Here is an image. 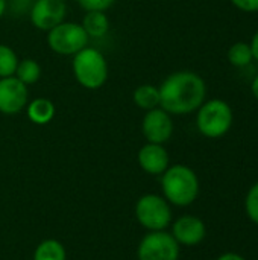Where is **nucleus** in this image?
Wrapping results in <instances>:
<instances>
[{
	"label": "nucleus",
	"mask_w": 258,
	"mask_h": 260,
	"mask_svg": "<svg viewBox=\"0 0 258 260\" xmlns=\"http://www.w3.org/2000/svg\"><path fill=\"white\" fill-rule=\"evenodd\" d=\"M160 88V107L169 114L184 116L195 113L207 98V85L202 76L190 70L169 75Z\"/></svg>",
	"instance_id": "1"
},
{
	"label": "nucleus",
	"mask_w": 258,
	"mask_h": 260,
	"mask_svg": "<svg viewBox=\"0 0 258 260\" xmlns=\"http://www.w3.org/2000/svg\"><path fill=\"white\" fill-rule=\"evenodd\" d=\"M161 187L167 203L187 207L199 195V178L196 172L186 165L169 166L161 177Z\"/></svg>",
	"instance_id": "2"
},
{
	"label": "nucleus",
	"mask_w": 258,
	"mask_h": 260,
	"mask_svg": "<svg viewBox=\"0 0 258 260\" xmlns=\"http://www.w3.org/2000/svg\"><path fill=\"white\" fill-rule=\"evenodd\" d=\"M73 75L78 84L87 90L100 88L108 79V62L102 52L84 47L73 56Z\"/></svg>",
	"instance_id": "3"
},
{
	"label": "nucleus",
	"mask_w": 258,
	"mask_h": 260,
	"mask_svg": "<svg viewBox=\"0 0 258 260\" xmlns=\"http://www.w3.org/2000/svg\"><path fill=\"white\" fill-rule=\"evenodd\" d=\"M234 114L233 108L224 99L205 101L196 110V126L198 131L208 139H220L233 126Z\"/></svg>",
	"instance_id": "4"
},
{
	"label": "nucleus",
	"mask_w": 258,
	"mask_h": 260,
	"mask_svg": "<svg viewBox=\"0 0 258 260\" xmlns=\"http://www.w3.org/2000/svg\"><path fill=\"white\" fill-rule=\"evenodd\" d=\"M88 35L78 23L62 21L47 32V44L50 50L64 56H75L88 44Z\"/></svg>",
	"instance_id": "5"
},
{
	"label": "nucleus",
	"mask_w": 258,
	"mask_h": 260,
	"mask_svg": "<svg viewBox=\"0 0 258 260\" xmlns=\"http://www.w3.org/2000/svg\"><path fill=\"white\" fill-rule=\"evenodd\" d=\"M137 221L151 232L166 230L172 222V210L166 198L160 195H143L135 204Z\"/></svg>",
	"instance_id": "6"
},
{
	"label": "nucleus",
	"mask_w": 258,
	"mask_h": 260,
	"mask_svg": "<svg viewBox=\"0 0 258 260\" xmlns=\"http://www.w3.org/2000/svg\"><path fill=\"white\" fill-rule=\"evenodd\" d=\"M137 256L138 260H178L179 244L164 230L151 232L141 239Z\"/></svg>",
	"instance_id": "7"
},
{
	"label": "nucleus",
	"mask_w": 258,
	"mask_h": 260,
	"mask_svg": "<svg viewBox=\"0 0 258 260\" xmlns=\"http://www.w3.org/2000/svg\"><path fill=\"white\" fill-rule=\"evenodd\" d=\"M30 23L44 32L61 24L67 15V5L64 0H35L30 11Z\"/></svg>",
	"instance_id": "8"
},
{
	"label": "nucleus",
	"mask_w": 258,
	"mask_h": 260,
	"mask_svg": "<svg viewBox=\"0 0 258 260\" xmlns=\"http://www.w3.org/2000/svg\"><path fill=\"white\" fill-rule=\"evenodd\" d=\"M141 133L148 143H166L173 134L172 114L164 111L161 107L146 111L141 122Z\"/></svg>",
	"instance_id": "9"
},
{
	"label": "nucleus",
	"mask_w": 258,
	"mask_h": 260,
	"mask_svg": "<svg viewBox=\"0 0 258 260\" xmlns=\"http://www.w3.org/2000/svg\"><path fill=\"white\" fill-rule=\"evenodd\" d=\"M29 102L27 85L20 82L15 76L0 78V113L18 114Z\"/></svg>",
	"instance_id": "10"
},
{
	"label": "nucleus",
	"mask_w": 258,
	"mask_h": 260,
	"mask_svg": "<svg viewBox=\"0 0 258 260\" xmlns=\"http://www.w3.org/2000/svg\"><path fill=\"white\" fill-rule=\"evenodd\" d=\"M207 229L201 218L184 215L178 218L172 225V236L179 245L193 247L201 244L205 239Z\"/></svg>",
	"instance_id": "11"
},
{
	"label": "nucleus",
	"mask_w": 258,
	"mask_h": 260,
	"mask_svg": "<svg viewBox=\"0 0 258 260\" xmlns=\"http://www.w3.org/2000/svg\"><path fill=\"white\" fill-rule=\"evenodd\" d=\"M138 165L151 175H163L169 168V154L163 145L146 143L138 151Z\"/></svg>",
	"instance_id": "12"
},
{
	"label": "nucleus",
	"mask_w": 258,
	"mask_h": 260,
	"mask_svg": "<svg viewBox=\"0 0 258 260\" xmlns=\"http://www.w3.org/2000/svg\"><path fill=\"white\" fill-rule=\"evenodd\" d=\"M27 117L35 125H47L55 116V105L46 98H36L26 105Z\"/></svg>",
	"instance_id": "13"
},
{
	"label": "nucleus",
	"mask_w": 258,
	"mask_h": 260,
	"mask_svg": "<svg viewBox=\"0 0 258 260\" xmlns=\"http://www.w3.org/2000/svg\"><path fill=\"white\" fill-rule=\"evenodd\" d=\"M81 26L84 27L88 37L100 38L105 37L109 30V18L102 11H88L85 12Z\"/></svg>",
	"instance_id": "14"
},
{
	"label": "nucleus",
	"mask_w": 258,
	"mask_h": 260,
	"mask_svg": "<svg viewBox=\"0 0 258 260\" xmlns=\"http://www.w3.org/2000/svg\"><path fill=\"white\" fill-rule=\"evenodd\" d=\"M134 104L141 110H154L160 107V88L152 84L138 85L132 93Z\"/></svg>",
	"instance_id": "15"
},
{
	"label": "nucleus",
	"mask_w": 258,
	"mask_h": 260,
	"mask_svg": "<svg viewBox=\"0 0 258 260\" xmlns=\"http://www.w3.org/2000/svg\"><path fill=\"white\" fill-rule=\"evenodd\" d=\"M14 76L24 85H32L41 78V66L32 58H24L18 61Z\"/></svg>",
	"instance_id": "16"
},
{
	"label": "nucleus",
	"mask_w": 258,
	"mask_h": 260,
	"mask_svg": "<svg viewBox=\"0 0 258 260\" xmlns=\"http://www.w3.org/2000/svg\"><path fill=\"white\" fill-rule=\"evenodd\" d=\"M65 248L56 239L43 241L33 253V260H65Z\"/></svg>",
	"instance_id": "17"
},
{
	"label": "nucleus",
	"mask_w": 258,
	"mask_h": 260,
	"mask_svg": "<svg viewBox=\"0 0 258 260\" xmlns=\"http://www.w3.org/2000/svg\"><path fill=\"white\" fill-rule=\"evenodd\" d=\"M228 61L231 66L234 67H248L254 58H252V50H251V46L249 43H245V41H237L234 43L230 49H228Z\"/></svg>",
	"instance_id": "18"
},
{
	"label": "nucleus",
	"mask_w": 258,
	"mask_h": 260,
	"mask_svg": "<svg viewBox=\"0 0 258 260\" xmlns=\"http://www.w3.org/2000/svg\"><path fill=\"white\" fill-rule=\"evenodd\" d=\"M18 56L6 44H0V78H8L14 76L17 66H18Z\"/></svg>",
	"instance_id": "19"
},
{
	"label": "nucleus",
	"mask_w": 258,
	"mask_h": 260,
	"mask_svg": "<svg viewBox=\"0 0 258 260\" xmlns=\"http://www.w3.org/2000/svg\"><path fill=\"white\" fill-rule=\"evenodd\" d=\"M245 210L248 218L258 225V183H255L245 198Z\"/></svg>",
	"instance_id": "20"
},
{
	"label": "nucleus",
	"mask_w": 258,
	"mask_h": 260,
	"mask_svg": "<svg viewBox=\"0 0 258 260\" xmlns=\"http://www.w3.org/2000/svg\"><path fill=\"white\" fill-rule=\"evenodd\" d=\"M78 3L85 12H88V11L105 12L106 9H109L116 3V0H78Z\"/></svg>",
	"instance_id": "21"
},
{
	"label": "nucleus",
	"mask_w": 258,
	"mask_h": 260,
	"mask_svg": "<svg viewBox=\"0 0 258 260\" xmlns=\"http://www.w3.org/2000/svg\"><path fill=\"white\" fill-rule=\"evenodd\" d=\"M231 3L243 12H258V0H231Z\"/></svg>",
	"instance_id": "22"
},
{
	"label": "nucleus",
	"mask_w": 258,
	"mask_h": 260,
	"mask_svg": "<svg viewBox=\"0 0 258 260\" xmlns=\"http://www.w3.org/2000/svg\"><path fill=\"white\" fill-rule=\"evenodd\" d=\"M32 5H33L32 0H12L11 8H12V11H14V9H18V11H20L18 14H23L21 11L27 9V8H32Z\"/></svg>",
	"instance_id": "23"
},
{
	"label": "nucleus",
	"mask_w": 258,
	"mask_h": 260,
	"mask_svg": "<svg viewBox=\"0 0 258 260\" xmlns=\"http://www.w3.org/2000/svg\"><path fill=\"white\" fill-rule=\"evenodd\" d=\"M249 46H251V50H252V58H254L255 61H258V30L254 34V37H252Z\"/></svg>",
	"instance_id": "24"
},
{
	"label": "nucleus",
	"mask_w": 258,
	"mask_h": 260,
	"mask_svg": "<svg viewBox=\"0 0 258 260\" xmlns=\"http://www.w3.org/2000/svg\"><path fill=\"white\" fill-rule=\"evenodd\" d=\"M217 260H246L243 256L237 254V253H225L220 257H217Z\"/></svg>",
	"instance_id": "25"
},
{
	"label": "nucleus",
	"mask_w": 258,
	"mask_h": 260,
	"mask_svg": "<svg viewBox=\"0 0 258 260\" xmlns=\"http://www.w3.org/2000/svg\"><path fill=\"white\" fill-rule=\"evenodd\" d=\"M251 91H252L254 98L258 101V75L252 79V82H251Z\"/></svg>",
	"instance_id": "26"
},
{
	"label": "nucleus",
	"mask_w": 258,
	"mask_h": 260,
	"mask_svg": "<svg viewBox=\"0 0 258 260\" xmlns=\"http://www.w3.org/2000/svg\"><path fill=\"white\" fill-rule=\"evenodd\" d=\"M8 9V0H0V17L6 12Z\"/></svg>",
	"instance_id": "27"
}]
</instances>
